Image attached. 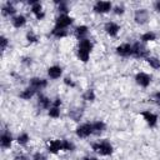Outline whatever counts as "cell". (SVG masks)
I'll return each mask as SVG.
<instances>
[{
	"label": "cell",
	"instance_id": "1",
	"mask_svg": "<svg viewBox=\"0 0 160 160\" xmlns=\"http://www.w3.org/2000/svg\"><path fill=\"white\" fill-rule=\"evenodd\" d=\"M94 48V44L90 39H84L79 41V46H78V56L82 62H88L89 58H90V52Z\"/></svg>",
	"mask_w": 160,
	"mask_h": 160
},
{
	"label": "cell",
	"instance_id": "2",
	"mask_svg": "<svg viewBox=\"0 0 160 160\" xmlns=\"http://www.w3.org/2000/svg\"><path fill=\"white\" fill-rule=\"evenodd\" d=\"M91 149H92L96 154L102 155V156L111 155V154H112V151H114L112 145H111L108 140H101V141H98V142L91 144Z\"/></svg>",
	"mask_w": 160,
	"mask_h": 160
},
{
	"label": "cell",
	"instance_id": "3",
	"mask_svg": "<svg viewBox=\"0 0 160 160\" xmlns=\"http://www.w3.org/2000/svg\"><path fill=\"white\" fill-rule=\"evenodd\" d=\"M132 56L136 59H148L150 56V51L144 42L136 41L132 44Z\"/></svg>",
	"mask_w": 160,
	"mask_h": 160
},
{
	"label": "cell",
	"instance_id": "4",
	"mask_svg": "<svg viewBox=\"0 0 160 160\" xmlns=\"http://www.w3.org/2000/svg\"><path fill=\"white\" fill-rule=\"evenodd\" d=\"M74 22V19L68 15V14H60L56 20H55V26L54 28H58V29H66L68 26H70L71 24Z\"/></svg>",
	"mask_w": 160,
	"mask_h": 160
},
{
	"label": "cell",
	"instance_id": "5",
	"mask_svg": "<svg viewBox=\"0 0 160 160\" xmlns=\"http://www.w3.org/2000/svg\"><path fill=\"white\" fill-rule=\"evenodd\" d=\"M75 134L78 138H81V139L92 135V122H85L79 125L75 130Z\"/></svg>",
	"mask_w": 160,
	"mask_h": 160
},
{
	"label": "cell",
	"instance_id": "6",
	"mask_svg": "<svg viewBox=\"0 0 160 160\" xmlns=\"http://www.w3.org/2000/svg\"><path fill=\"white\" fill-rule=\"evenodd\" d=\"M134 20L138 25H144L148 22L149 20V11L144 8L141 9H136L135 10V14H134Z\"/></svg>",
	"mask_w": 160,
	"mask_h": 160
},
{
	"label": "cell",
	"instance_id": "7",
	"mask_svg": "<svg viewBox=\"0 0 160 160\" xmlns=\"http://www.w3.org/2000/svg\"><path fill=\"white\" fill-rule=\"evenodd\" d=\"M111 9H112V5H111L110 1H100V0L96 1L94 4V8H92V10L95 12H98V14H106Z\"/></svg>",
	"mask_w": 160,
	"mask_h": 160
},
{
	"label": "cell",
	"instance_id": "8",
	"mask_svg": "<svg viewBox=\"0 0 160 160\" xmlns=\"http://www.w3.org/2000/svg\"><path fill=\"white\" fill-rule=\"evenodd\" d=\"M135 81H136L138 85H140L142 88H148L150 85V82H151V75H149L146 72H142V71L138 72L135 75Z\"/></svg>",
	"mask_w": 160,
	"mask_h": 160
},
{
	"label": "cell",
	"instance_id": "9",
	"mask_svg": "<svg viewBox=\"0 0 160 160\" xmlns=\"http://www.w3.org/2000/svg\"><path fill=\"white\" fill-rule=\"evenodd\" d=\"M48 145V150L51 154H58L60 150H62V139H52V140H48L46 142Z\"/></svg>",
	"mask_w": 160,
	"mask_h": 160
},
{
	"label": "cell",
	"instance_id": "10",
	"mask_svg": "<svg viewBox=\"0 0 160 160\" xmlns=\"http://www.w3.org/2000/svg\"><path fill=\"white\" fill-rule=\"evenodd\" d=\"M29 4L31 5V12L35 15V18L38 20H42L45 16V12L42 10V5L39 1H29Z\"/></svg>",
	"mask_w": 160,
	"mask_h": 160
},
{
	"label": "cell",
	"instance_id": "11",
	"mask_svg": "<svg viewBox=\"0 0 160 160\" xmlns=\"http://www.w3.org/2000/svg\"><path fill=\"white\" fill-rule=\"evenodd\" d=\"M29 86H31L36 91H39V90H42V89H45L48 86V80H45L42 78H36L35 76V78H31L29 80Z\"/></svg>",
	"mask_w": 160,
	"mask_h": 160
},
{
	"label": "cell",
	"instance_id": "12",
	"mask_svg": "<svg viewBox=\"0 0 160 160\" xmlns=\"http://www.w3.org/2000/svg\"><path fill=\"white\" fill-rule=\"evenodd\" d=\"M104 30H105V32H106L109 36L115 38V36L119 34V31H120V26H119L116 22H114V21H108V22L104 25Z\"/></svg>",
	"mask_w": 160,
	"mask_h": 160
},
{
	"label": "cell",
	"instance_id": "13",
	"mask_svg": "<svg viewBox=\"0 0 160 160\" xmlns=\"http://www.w3.org/2000/svg\"><path fill=\"white\" fill-rule=\"evenodd\" d=\"M141 116L144 118V120L146 121V124H148L150 128L156 126V124H158V116H156V114L151 112L150 110H145V111L141 112Z\"/></svg>",
	"mask_w": 160,
	"mask_h": 160
},
{
	"label": "cell",
	"instance_id": "14",
	"mask_svg": "<svg viewBox=\"0 0 160 160\" xmlns=\"http://www.w3.org/2000/svg\"><path fill=\"white\" fill-rule=\"evenodd\" d=\"M116 54L120 55V56H124V58H128V56H132V45L125 42V44H121L116 48Z\"/></svg>",
	"mask_w": 160,
	"mask_h": 160
},
{
	"label": "cell",
	"instance_id": "15",
	"mask_svg": "<svg viewBox=\"0 0 160 160\" xmlns=\"http://www.w3.org/2000/svg\"><path fill=\"white\" fill-rule=\"evenodd\" d=\"M12 144V135L8 131V130H4L1 136H0V145L2 149H9Z\"/></svg>",
	"mask_w": 160,
	"mask_h": 160
},
{
	"label": "cell",
	"instance_id": "16",
	"mask_svg": "<svg viewBox=\"0 0 160 160\" xmlns=\"http://www.w3.org/2000/svg\"><path fill=\"white\" fill-rule=\"evenodd\" d=\"M52 105V100H50L48 96L42 95V94H39L38 95V106L40 109H50Z\"/></svg>",
	"mask_w": 160,
	"mask_h": 160
},
{
	"label": "cell",
	"instance_id": "17",
	"mask_svg": "<svg viewBox=\"0 0 160 160\" xmlns=\"http://www.w3.org/2000/svg\"><path fill=\"white\" fill-rule=\"evenodd\" d=\"M88 32H89V28H88L86 25H80V26H78V28L75 29V31H74L75 38H76L79 41H80V40L86 39Z\"/></svg>",
	"mask_w": 160,
	"mask_h": 160
},
{
	"label": "cell",
	"instance_id": "18",
	"mask_svg": "<svg viewBox=\"0 0 160 160\" xmlns=\"http://www.w3.org/2000/svg\"><path fill=\"white\" fill-rule=\"evenodd\" d=\"M48 75L51 79H59L62 75V68L59 65H52L48 69Z\"/></svg>",
	"mask_w": 160,
	"mask_h": 160
},
{
	"label": "cell",
	"instance_id": "19",
	"mask_svg": "<svg viewBox=\"0 0 160 160\" xmlns=\"http://www.w3.org/2000/svg\"><path fill=\"white\" fill-rule=\"evenodd\" d=\"M105 129H106V124L104 121L98 120L92 122V135H100L105 131Z\"/></svg>",
	"mask_w": 160,
	"mask_h": 160
},
{
	"label": "cell",
	"instance_id": "20",
	"mask_svg": "<svg viewBox=\"0 0 160 160\" xmlns=\"http://www.w3.org/2000/svg\"><path fill=\"white\" fill-rule=\"evenodd\" d=\"M11 24H12L14 28L20 29V28H22V26L26 24V18H25L24 15H21V14L15 15V16H12V19H11Z\"/></svg>",
	"mask_w": 160,
	"mask_h": 160
},
{
	"label": "cell",
	"instance_id": "21",
	"mask_svg": "<svg viewBox=\"0 0 160 160\" xmlns=\"http://www.w3.org/2000/svg\"><path fill=\"white\" fill-rule=\"evenodd\" d=\"M15 12H16V9L11 2H5L1 8V14L4 16H12Z\"/></svg>",
	"mask_w": 160,
	"mask_h": 160
},
{
	"label": "cell",
	"instance_id": "22",
	"mask_svg": "<svg viewBox=\"0 0 160 160\" xmlns=\"http://www.w3.org/2000/svg\"><path fill=\"white\" fill-rule=\"evenodd\" d=\"M82 114H84L82 108H74V109H70L69 111V116L74 121H80V119L82 118Z\"/></svg>",
	"mask_w": 160,
	"mask_h": 160
},
{
	"label": "cell",
	"instance_id": "23",
	"mask_svg": "<svg viewBox=\"0 0 160 160\" xmlns=\"http://www.w3.org/2000/svg\"><path fill=\"white\" fill-rule=\"evenodd\" d=\"M35 94H36V90H35L34 88H31V86H28L26 89H24V90L19 94V96H20L21 99H24V100H30Z\"/></svg>",
	"mask_w": 160,
	"mask_h": 160
},
{
	"label": "cell",
	"instance_id": "24",
	"mask_svg": "<svg viewBox=\"0 0 160 160\" xmlns=\"http://www.w3.org/2000/svg\"><path fill=\"white\" fill-rule=\"evenodd\" d=\"M156 40V34L154 31H146L141 35V42H149V41H155Z\"/></svg>",
	"mask_w": 160,
	"mask_h": 160
},
{
	"label": "cell",
	"instance_id": "25",
	"mask_svg": "<svg viewBox=\"0 0 160 160\" xmlns=\"http://www.w3.org/2000/svg\"><path fill=\"white\" fill-rule=\"evenodd\" d=\"M146 61H148V64H149L152 69H160V59H159V58L150 55V56L146 59Z\"/></svg>",
	"mask_w": 160,
	"mask_h": 160
},
{
	"label": "cell",
	"instance_id": "26",
	"mask_svg": "<svg viewBox=\"0 0 160 160\" xmlns=\"http://www.w3.org/2000/svg\"><path fill=\"white\" fill-rule=\"evenodd\" d=\"M51 35L58 38V39H61V38H65L68 35V31L66 29H58V28H54L51 30Z\"/></svg>",
	"mask_w": 160,
	"mask_h": 160
},
{
	"label": "cell",
	"instance_id": "27",
	"mask_svg": "<svg viewBox=\"0 0 160 160\" xmlns=\"http://www.w3.org/2000/svg\"><path fill=\"white\" fill-rule=\"evenodd\" d=\"M29 140H30V136H29L28 132H22V134H20V135L18 136V139H16L18 144H19V145H22V146H25V145L29 142Z\"/></svg>",
	"mask_w": 160,
	"mask_h": 160
},
{
	"label": "cell",
	"instance_id": "28",
	"mask_svg": "<svg viewBox=\"0 0 160 160\" xmlns=\"http://www.w3.org/2000/svg\"><path fill=\"white\" fill-rule=\"evenodd\" d=\"M95 98H96V95H95V91H94L92 89H88V90L82 94V99L86 100V101H94Z\"/></svg>",
	"mask_w": 160,
	"mask_h": 160
},
{
	"label": "cell",
	"instance_id": "29",
	"mask_svg": "<svg viewBox=\"0 0 160 160\" xmlns=\"http://www.w3.org/2000/svg\"><path fill=\"white\" fill-rule=\"evenodd\" d=\"M75 150V145L72 141L62 139V151H74Z\"/></svg>",
	"mask_w": 160,
	"mask_h": 160
},
{
	"label": "cell",
	"instance_id": "30",
	"mask_svg": "<svg viewBox=\"0 0 160 160\" xmlns=\"http://www.w3.org/2000/svg\"><path fill=\"white\" fill-rule=\"evenodd\" d=\"M56 4H58V10H59V12H61V14H68V12L70 11V9H69V6H68V2H65V1H56Z\"/></svg>",
	"mask_w": 160,
	"mask_h": 160
},
{
	"label": "cell",
	"instance_id": "31",
	"mask_svg": "<svg viewBox=\"0 0 160 160\" xmlns=\"http://www.w3.org/2000/svg\"><path fill=\"white\" fill-rule=\"evenodd\" d=\"M26 40H28V42H30V44H34V42H38V35L32 31V30H30V31H28L26 32Z\"/></svg>",
	"mask_w": 160,
	"mask_h": 160
},
{
	"label": "cell",
	"instance_id": "32",
	"mask_svg": "<svg viewBox=\"0 0 160 160\" xmlns=\"http://www.w3.org/2000/svg\"><path fill=\"white\" fill-rule=\"evenodd\" d=\"M48 114H49L50 118H59V116H60V108H58V106H52V105H51V108L49 109Z\"/></svg>",
	"mask_w": 160,
	"mask_h": 160
},
{
	"label": "cell",
	"instance_id": "33",
	"mask_svg": "<svg viewBox=\"0 0 160 160\" xmlns=\"http://www.w3.org/2000/svg\"><path fill=\"white\" fill-rule=\"evenodd\" d=\"M0 44H1V51H5L6 48H8V45H9L8 38L4 36V35H1V36H0Z\"/></svg>",
	"mask_w": 160,
	"mask_h": 160
},
{
	"label": "cell",
	"instance_id": "34",
	"mask_svg": "<svg viewBox=\"0 0 160 160\" xmlns=\"http://www.w3.org/2000/svg\"><path fill=\"white\" fill-rule=\"evenodd\" d=\"M114 12H115L116 15H122V14L125 12V8H124L122 5H116V6L114 8Z\"/></svg>",
	"mask_w": 160,
	"mask_h": 160
},
{
	"label": "cell",
	"instance_id": "35",
	"mask_svg": "<svg viewBox=\"0 0 160 160\" xmlns=\"http://www.w3.org/2000/svg\"><path fill=\"white\" fill-rule=\"evenodd\" d=\"M64 84L65 85H68V86H70V88H75V82H74V80L71 79V78H69V76H66L65 79H64Z\"/></svg>",
	"mask_w": 160,
	"mask_h": 160
},
{
	"label": "cell",
	"instance_id": "36",
	"mask_svg": "<svg viewBox=\"0 0 160 160\" xmlns=\"http://www.w3.org/2000/svg\"><path fill=\"white\" fill-rule=\"evenodd\" d=\"M32 160H46V156L41 152H35L32 155Z\"/></svg>",
	"mask_w": 160,
	"mask_h": 160
},
{
	"label": "cell",
	"instance_id": "37",
	"mask_svg": "<svg viewBox=\"0 0 160 160\" xmlns=\"http://www.w3.org/2000/svg\"><path fill=\"white\" fill-rule=\"evenodd\" d=\"M14 160H30V158L25 154H16L14 156Z\"/></svg>",
	"mask_w": 160,
	"mask_h": 160
},
{
	"label": "cell",
	"instance_id": "38",
	"mask_svg": "<svg viewBox=\"0 0 160 160\" xmlns=\"http://www.w3.org/2000/svg\"><path fill=\"white\" fill-rule=\"evenodd\" d=\"M152 100H154V102H155L156 105L160 106V91H158V92H155V94L152 95Z\"/></svg>",
	"mask_w": 160,
	"mask_h": 160
},
{
	"label": "cell",
	"instance_id": "39",
	"mask_svg": "<svg viewBox=\"0 0 160 160\" xmlns=\"http://www.w3.org/2000/svg\"><path fill=\"white\" fill-rule=\"evenodd\" d=\"M24 65H31L32 64V59L31 58H29V56H25V58H22V61H21Z\"/></svg>",
	"mask_w": 160,
	"mask_h": 160
},
{
	"label": "cell",
	"instance_id": "40",
	"mask_svg": "<svg viewBox=\"0 0 160 160\" xmlns=\"http://www.w3.org/2000/svg\"><path fill=\"white\" fill-rule=\"evenodd\" d=\"M154 8H155V10H156L158 12H160V0H158V1L154 4Z\"/></svg>",
	"mask_w": 160,
	"mask_h": 160
},
{
	"label": "cell",
	"instance_id": "41",
	"mask_svg": "<svg viewBox=\"0 0 160 160\" xmlns=\"http://www.w3.org/2000/svg\"><path fill=\"white\" fill-rule=\"evenodd\" d=\"M82 160H98V159L95 156H84Z\"/></svg>",
	"mask_w": 160,
	"mask_h": 160
}]
</instances>
